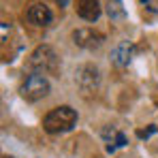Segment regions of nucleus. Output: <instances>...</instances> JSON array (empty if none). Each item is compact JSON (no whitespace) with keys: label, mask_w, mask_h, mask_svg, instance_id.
I'll return each mask as SVG.
<instances>
[{"label":"nucleus","mask_w":158,"mask_h":158,"mask_svg":"<svg viewBox=\"0 0 158 158\" xmlns=\"http://www.w3.org/2000/svg\"><path fill=\"white\" fill-rule=\"evenodd\" d=\"M77 124V111L69 105L56 107L52 109L45 118H43V128L49 135H58V132H69Z\"/></svg>","instance_id":"f257e3e1"},{"label":"nucleus","mask_w":158,"mask_h":158,"mask_svg":"<svg viewBox=\"0 0 158 158\" xmlns=\"http://www.w3.org/2000/svg\"><path fill=\"white\" fill-rule=\"evenodd\" d=\"M58 64H60V58H58V53L53 52L49 45H39L34 52L30 53V60H28V66L34 73H41V75L56 73Z\"/></svg>","instance_id":"f03ea898"},{"label":"nucleus","mask_w":158,"mask_h":158,"mask_svg":"<svg viewBox=\"0 0 158 158\" xmlns=\"http://www.w3.org/2000/svg\"><path fill=\"white\" fill-rule=\"evenodd\" d=\"M19 94L22 98H26L28 103H34V101H41L49 94V79L41 73H30L22 85H19Z\"/></svg>","instance_id":"7ed1b4c3"},{"label":"nucleus","mask_w":158,"mask_h":158,"mask_svg":"<svg viewBox=\"0 0 158 158\" xmlns=\"http://www.w3.org/2000/svg\"><path fill=\"white\" fill-rule=\"evenodd\" d=\"M103 41H105V36L92 28H79L73 32V43L83 49H96L103 45Z\"/></svg>","instance_id":"20e7f679"},{"label":"nucleus","mask_w":158,"mask_h":158,"mask_svg":"<svg viewBox=\"0 0 158 158\" xmlns=\"http://www.w3.org/2000/svg\"><path fill=\"white\" fill-rule=\"evenodd\" d=\"M28 22L30 24H34V26H49L53 19V13L52 9L45 4V2H32L30 6H28V13H26Z\"/></svg>","instance_id":"39448f33"},{"label":"nucleus","mask_w":158,"mask_h":158,"mask_svg":"<svg viewBox=\"0 0 158 158\" xmlns=\"http://www.w3.org/2000/svg\"><path fill=\"white\" fill-rule=\"evenodd\" d=\"M75 81L79 83V88L83 90V92H94L96 88H98V69L96 66H92V64H85V66H81L77 71V77Z\"/></svg>","instance_id":"423d86ee"},{"label":"nucleus","mask_w":158,"mask_h":158,"mask_svg":"<svg viewBox=\"0 0 158 158\" xmlns=\"http://www.w3.org/2000/svg\"><path fill=\"white\" fill-rule=\"evenodd\" d=\"M77 15L85 22H96L101 17V2L98 0H79Z\"/></svg>","instance_id":"0eeeda50"},{"label":"nucleus","mask_w":158,"mask_h":158,"mask_svg":"<svg viewBox=\"0 0 158 158\" xmlns=\"http://www.w3.org/2000/svg\"><path fill=\"white\" fill-rule=\"evenodd\" d=\"M135 49H137V47H135L132 43H128V41H124V43L115 45V47H113V52H111V62H113V64H118V66H126V64L131 62Z\"/></svg>","instance_id":"6e6552de"},{"label":"nucleus","mask_w":158,"mask_h":158,"mask_svg":"<svg viewBox=\"0 0 158 158\" xmlns=\"http://www.w3.org/2000/svg\"><path fill=\"white\" fill-rule=\"evenodd\" d=\"M107 13L111 19H120L126 15V11L122 9V0H109V6H107Z\"/></svg>","instance_id":"1a4fd4ad"},{"label":"nucleus","mask_w":158,"mask_h":158,"mask_svg":"<svg viewBox=\"0 0 158 158\" xmlns=\"http://www.w3.org/2000/svg\"><path fill=\"white\" fill-rule=\"evenodd\" d=\"M148 11H152V13H158V0H139Z\"/></svg>","instance_id":"9d476101"},{"label":"nucleus","mask_w":158,"mask_h":158,"mask_svg":"<svg viewBox=\"0 0 158 158\" xmlns=\"http://www.w3.org/2000/svg\"><path fill=\"white\" fill-rule=\"evenodd\" d=\"M156 131H158V126H150V128H145V131H139V132H137V137H139V139H148L150 135H154Z\"/></svg>","instance_id":"9b49d317"},{"label":"nucleus","mask_w":158,"mask_h":158,"mask_svg":"<svg viewBox=\"0 0 158 158\" xmlns=\"http://www.w3.org/2000/svg\"><path fill=\"white\" fill-rule=\"evenodd\" d=\"M56 2H58L62 9H64V6H69V0H56Z\"/></svg>","instance_id":"f8f14e48"},{"label":"nucleus","mask_w":158,"mask_h":158,"mask_svg":"<svg viewBox=\"0 0 158 158\" xmlns=\"http://www.w3.org/2000/svg\"><path fill=\"white\" fill-rule=\"evenodd\" d=\"M4 158H13V156H4Z\"/></svg>","instance_id":"ddd939ff"}]
</instances>
